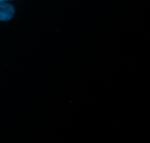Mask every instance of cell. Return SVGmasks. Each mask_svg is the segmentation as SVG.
Wrapping results in <instances>:
<instances>
[{
    "instance_id": "cell-1",
    "label": "cell",
    "mask_w": 150,
    "mask_h": 143,
    "mask_svg": "<svg viewBox=\"0 0 150 143\" xmlns=\"http://www.w3.org/2000/svg\"><path fill=\"white\" fill-rule=\"evenodd\" d=\"M15 13V8L12 4L5 1H0V21H7L13 18Z\"/></svg>"
},
{
    "instance_id": "cell-2",
    "label": "cell",
    "mask_w": 150,
    "mask_h": 143,
    "mask_svg": "<svg viewBox=\"0 0 150 143\" xmlns=\"http://www.w3.org/2000/svg\"><path fill=\"white\" fill-rule=\"evenodd\" d=\"M10 1V0H0V1Z\"/></svg>"
}]
</instances>
